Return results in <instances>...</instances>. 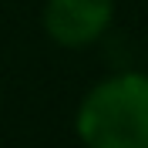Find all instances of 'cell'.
<instances>
[{
    "instance_id": "obj_2",
    "label": "cell",
    "mask_w": 148,
    "mask_h": 148,
    "mask_svg": "<svg viewBox=\"0 0 148 148\" xmlns=\"http://www.w3.org/2000/svg\"><path fill=\"white\" fill-rule=\"evenodd\" d=\"M114 17V0H47L44 30L57 47H91L101 40Z\"/></svg>"
},
{
    "instance_id": "obj_1",
    "label": "cell",
    "mask_w": 148,
    "mask_h": 148,
    "mask_svg": "<svg viewBox=\"0 0 148 148\" xmlns=\"http://www.w3.org/2000/svg\"><path fill=\"white\" fill-rule=\"evenodd\" d=\"M74 131L84 148H148V74L98 81L74 111Z\"/></svg>"
}]
</instances>
